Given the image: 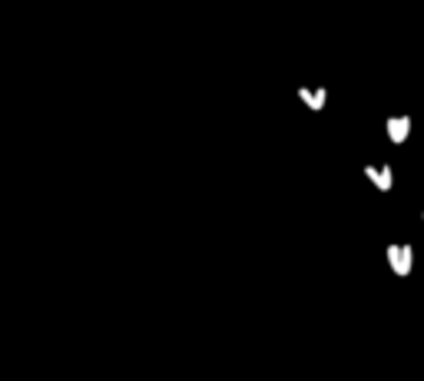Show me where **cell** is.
Instances as JSON below:
<instances>
[{
	"label": "cell",
	"mask_w": 424,
	"mask_h": 381,
	"mask_svg": "<svg viewBox=\"0 0 424 381\" xmlns=\"http://www.w3.org/2000/svg\"><path fill=\"white\" fill-rule=\"evenodd\" d=\"M385 255H388V262H391V268H395L398 275H408V272H411L414 249L408 245V242H391V245L385 249Z\"/></svg>",
	"instance_id": "obj_1"
},
{
	"label": "cell",
	"mask_w": 424,
	"mask_h": 381,
	"mask_svg": "<svg viewBox=\"0 0 424 381\" xmlns=\"http://www.w3.org/2000/svg\"><path fill=\"white\" fill-rule=\"evenodd\" d=\"M385 129H388V140L391 143H404L408 133H411V116H391L385 123Z\"/></svg>",
	"instance_id": "obj_2"
},
{
	"label": "cell",
	"mask_w": 424,
	"mask_h": 381,
	"mask_svg": "<svg viewBox=\"0 0 424 381\" xmlns=\"http://www.w3.org/2000/svg\"><path fill=\"white\" fill-rule=\"evenodd\" d=\"M365 176L372 179L378 189H385V192L395 186V173H391V166H365Z\"/></svg>",
	"instance_id": "obj_3"
},
{
	"label": "cell",
	"mask_w": 424,
	"mask_h": 381,
	"mask_svg": "<svg viewBox=\"0 0 424 381\" xmlns=\"http://www.w3.org/2000/svg\"><path fill=\"white\" fill-rule=\"evenodd\" d=\"M302 100L309 103L312 110H322L325 106V89H302Z\"/></svg>",
	"instance_id": "obj_4"
}]
</instances>
